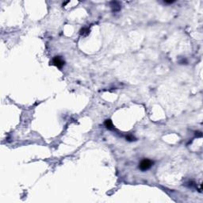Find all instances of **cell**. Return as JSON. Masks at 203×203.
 Listing matches in <instances>:
<instances>
[{"label": "cell", "mask_w": 203, "mask_h": 203, "mask_svg": "<svg viewBox=\"0 0 203 203\" xmlns=\"http://www.w3.org/2000/svg\"><path fill=\"white\" fill-rule=\"evenodd\" d=\"M52 63H53V65H55L56 67V68L61 69L63 67V65H64L65 62H64V60H63V58L61 56H56L52 59Z\"/></svg>", "instance_id": "cell-2"}, {"label": "cell", "mask_w": 203, "mask_h": 203, "mask_svg": "<svg viewBox=\"0 0 203 203\" xmlns=\"http://www.w3.org/2000/svg\"><path fill=\"white\" fill-rule=\"evenodd\" d=\"M79 33L82 36H87L89 33H90V29L87 27H83L80 30H79Z\"/></svg>", "instance_id": "cell-5"}, {"label": "cell", "mask_w": 203, "mask_h": 203, "mask_svg": "<svg viewBox=\"0 0 203 203\" xmlns=\"http://www.w3.org/2000/svg\"><path fill=\"white\" fill-rule=\"evenodd\" d=\"M174 2V1H164V2H166V3H169V4H170V3H173Z\"/></svg>", "instance_id": "cell-7"}, {"label": "cell", "mask_w": 203, "mask_h": 203, "mask_svg": "<svg viewBox=\"0 0 203 203\" xmlns=\"http://www.w3.org/2000/svg\"><path fill=\"white\" fill-rule=\"evenodd\" d=\"M126 139L128 140V141H135V138H134V136H132V135H128L126 136Z\"/></svg>", "instance_id": "cell-6"}, {"label": "cell", "mask_w": 203, "mask_h": 203, "mask_svg": "<svg viewBox=\"0 0 203 203\" xmlns=\"http://www.w3.org/2000/svg\"><path fill=\"white\" fill-rule=\"evenodd\" d=\"M104 125H105V126L106 127V129H110V130L113 129V125L112 121L110 120V119H107V120L105 121Z\"/></svg>", "instance_id": "cell-4"}, {"label": "cell", "mask_w": 203, "mask_h": 203, "mask_svg": "<svg viewBox=\"0 0 203 203\" xmlns=\"http://www.w3.org/2000/svg\"><path fill=\"white\" fill-rule=\"evenodd\" d=\"M110 4H111V7L113 9V11L117 12L121 10V5L118 2H112Z\"/></svg>", "instance_id": "cell-3"}, {"label": "cell", "mask_w": 203, "mask_h": 203, "mask_svg": "<svg viewBox=\"0 0 203 203\" xmlns=\"http://www.w3.org/2000/svg\"><path fill=\"white\" fill-rule=\"evenodd\" d=\"M153 163H154V162L152 160H148V159H144V160H141V163H139V168L143 171H148V169H150V168L152 167Z\"/></svg>", "instance_id": "cell-1"}]
</instances>
